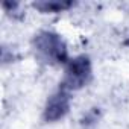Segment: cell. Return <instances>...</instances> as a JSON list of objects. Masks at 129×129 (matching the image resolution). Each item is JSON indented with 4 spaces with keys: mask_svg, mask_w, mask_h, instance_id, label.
I'll return each instance as SVG.
<instances>
[{
    "mask_svg": "<svg viewBox=\"0 0 129 129\" xmlns=\"http://www.w3.org/2000/svg\"><path fill=\"white\" fill-rule=\"evenodd\" d=\"M70 105H72L70 91L59 87V90L55 91L47 99L46 106H44V112H43V118L49 123L58 121L62 117H66V114L70 109Z\"/></svg>",
    "mask_w": 129,
    "mask_h": 129,
    "instance_id": "3957f363",
    "label": "cell"
},
{
    "mask_svg": "<svg viewBox=\"0 0 129 129\" xmlns=\"http://www.w3.org/2000/svg\"><path fill=\"white\" fill-rule=\"evenodd\" d=\"M91 61L87 55H79L72 58L67 66H66V73L64 79L61 82V88L67 91H76L84 88L90 81H91Z\"/></svg>",
    "mask_w": 129,
    "mask_h": 129,
    "instance_id": "7a4b0ae2",
    "label": "cell"
},
{
    "mask_svg": "<svg viewBox=\"0 0 129 129\" xmlns=\"http://www.w3.org/2000/svg\"><path fill=\"white\" fill-rule=\"evenodd\" d=\"M126 44H129V40H127V41H126Z\"/></svg>",
    "mask_w": 129,
    "mask_h": 129,
    "instance_id": "8992f818",
    "label": "cell"
},
{
    "mask_svg": "<svg viewBox=\"0 0 129 129\" xmlns=\"http://www.w3.org/2000/svg\"><path fill=\"white\" fill-rule=\"evenodd\" d=\"M97 120V111L94 109V111H91V112H88L87 115H85V118H84V124H88V123H93V121H96Z\"/></svg>",
    "mask_w": 129,
    "mask_h": 129,
    "instance_id": "5b68a950",
    "label": "cell"
},
{
    "mask_svg": "<svg viewBox=\"0 0 129 129\" xmlns=\"http://www.w3.org/2000/svg\"><path fill=\"white\" fill-rule=\"evenodd\" d=\"M72 6H73V2H70V0H40V2L34 3V8L43 14L62 12Z\"/></svg>",
    "mask_w": 129,
    "mask_h": 129,
    "instance_id": "277c9868",
    "label": "cell"
},
{
    "mask_svg": "<svg viewBox=\"0 0 129 129\" xmlns=\"http://www.w3.org/2000/svg\"><path fill=\"white\" fill-rule=\"evenodd\" d=\"M32 46L37 58L44 64H66L67 66V62L70 61L66 43L55 32L43 30L37 34L32 40Z\"/></svg>",
    "mask_w": 129,
    "mask_h": 129,
    "instance_id": "6da1fadb",
    "label": "cell"
}]
</instances>
